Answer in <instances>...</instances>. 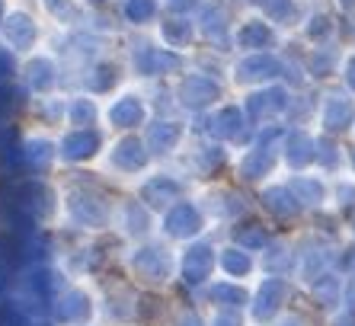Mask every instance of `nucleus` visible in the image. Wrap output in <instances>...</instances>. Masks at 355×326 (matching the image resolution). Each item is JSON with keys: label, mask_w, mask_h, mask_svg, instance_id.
Returning <instances> with one entry per match:
<instances>
[{"label": "nucleus", "mask_w": 355, "mask_h": 326, "mask_svg": "<svg viewBox=\"0 0 355 326\" xmlns=\"http://www.w3.org/2000/svg\"><path fill=\"white\" fill-rule=\"evenodd\" d=\"M7 35L13 42H29L33 39V29H29V23H26V17H13L7 23Z\"/></svg>", "instance_id": "obj_1"}, {"label": "nucleus", "mask_w": 355, "mask_h": 326, "mask_svg": "<svg viewBox=\"0 0 355 326\" xmlns=\"http://www.w3.org/2000/svg\"><path fill=\"white\" fill-rule=\"evenodd\" d=\"M10 67H13V61H10V58L0 51V77H3V74H10Z\"/></svg>", "instance_id": "obj_2"}]
</instances>
